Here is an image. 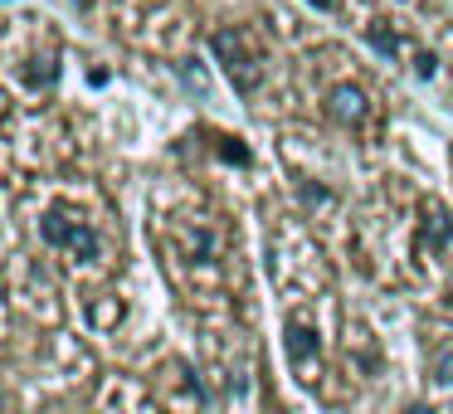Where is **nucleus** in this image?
I'll list each match as a JSON object with an SVG mask.
<instances>
[{
	"label": "nucleus",
	"instance_id": "1",
	"mask_svg": "<svg viewBox=\"0 0 453 414\" xmlns=\"http://www.w3.org/2000/svg\"><path fill=\"white\" fill-rule=\"evenodd\" d=\"M35 229H40L44 244L69 254L73 264H83V268L103 264V249L108 244H103L98 225H88V219H73V215H64V210H44V215L35 219Z\"/></svg>",
	"mask_w": 453,
	"mask_h": 414
},
{
	"label": "nucleus",
	"instance_id": "4",
	"mask_svg": "<svg viewBox=\"0 0 453 414\" xmlns=\"http://www.w3.org/2000/svg\"><path fill=\"white\" fill-rule=\"evenodd\" d=\"M171 254H176V264H219V254H225V234H219L215 225H196V219H176L171 225Z\"/></svg>",
	"mask_w": 453,
	"mask_h": 414
},
{
	"label": "nucleus",
	"instance_id": "3",
	"mask_svg": "<svg viewBox=\"0 0 453 414\" xmlns=\"http://www.w3.org/2000/svg\"><path fill=\"white\" fill-rule=\"evenodd\" d=\"M215 54L219 64H225L229 83H234V93H244V98H254L258 83H264V59H258L254 50H249V40L239 30H215Z\"/></svg>",
	"mask_w": 453,
	"mask_h": 414
},
{
	"label": "nucleus",
	"instance_id": "8",
	"mask_svg": "<svg viewBox=\"0 0 453 414\" xmlns=\"http://www.w3.org/2000/svg\"><path fill=\"white\" fill-rule=\"evenodd\" d=\"M434 380H439V385H453V346H443V351L434 356Z\"/></svg>",
	"mask_w": 453,
	"mask_h": 414
},
{
	"label": "nucleus",
	"instance_id": "10",
	"mask_svg": "<svg viewBox=\"0 0 453 414\" xmlns=\"http://www.w3.org/2000/svg\"><path fill=\"white\" fill-rule=\"evenodd\" d=\"M400 414H434V410H429V404H404Z\"/></svg>",
	"mask_w": 453,
	"mask_h": 414
},
{
	"label": "nucleus",
	"instance_id": "11",
	"mask_svg": "<svg viewBox=\"0 0 453 414\" xmlns=\"http://www.w3.org/2000/svg\"><path fill=\"white\" fill-rule=\"evenodd\" d=\"M312 5H322V11H332V5H336V0H312Z\"/></svg>",
	"mask_w": 453,
	"mask_h": 414
},
{
	"label": "nucleus",
	"instance_id": "6",
	"mask_svg": "<svg viewBox=\"0 0 453 414\" xmlns=\"http://www.w3.org/2000/svg\"><path fill=\"white\" fill-rule=\"evenodd\" d=\"M332 118L342 122V127H361V122L371 118V103H365V93L351 88V83L332 88Z\"/></svg>",
	"mask_w": 453,
	"mask_h": 414
},
{
	"label": "nucleus",
	"instance_id": "5",
	"mask_svg": "<svg viewBox=\"0 0 453 414\" xmlns=\"http://www.w3.org/2000/svg\"><path fill=\"white\" fill-rule=\"evenodd\" d=\"M283 346H288V365L297 371V380L312 385L317 375H322V341H317V326L293 312L288 326H283Z\"/></svg>",
	"mask_w": 453,
	"mask_h": 414
},
{
	"label": "nucleus",
	"instance_id": "9",
	"mask_svg": "<svg viewBox=\"0 0 453 414\" xmlns=\"http://www.w3.org/2000/svg\"><path fill=\"white\" fill-rule=\"evenodd\" d=\"M371 44H375V50L385 54V59H395V54H400V34H385V30H371Z\"/></svg>",
	"mask_w": 453,
	"mask_h": 414
},
{
	"label": "nucleus",
	"instance_id": "7",
	"mask_svg": "<svg viewBox=\"0 0 453 414\" xmlns=\"http://www.w3.org/2000/svg\"><path fill=\"white\" fill-rule=\"evenodd\" d=\"M88 322L98 326V332H108L112 322H122V297L118 293H98L88 303Z\"/></svg>",
	"mask_w": 453,
	"mask_h": 414
},
{
	"label": "nucleus",
	"instance_id": "2",
	"mask_svg": "<svg viewBox=\"0 0 453 414\" xmlns=\"http://www.w3.org/2000/svg\"><path fill=\"white\" fill-rule=\"evenodd\" d=\"M219 390H225V400H229V410L234 414H258V361L244 351V346H229V356L219 361Z\"/></svg>",
	"mask_w": 453,
	"mask_h": 414
}]
</instances>
